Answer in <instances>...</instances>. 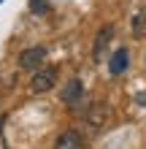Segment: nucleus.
Here are the masks:
<instances>
[{
    "mask_svg": "<svg viewBox=\"0 0 146 149\" xmlns=\"http://www.w3.org/2000/svg\"><path fill=\"white\" fill-rule=\"evenodd\" d=\"M0 149H6V138H3V117H0Z\"/></svg>",
    "mask_w": 146,
    "mask_h": 149,
    "instance_id": "10",
    "label": "nucleus"
},
{
    "mask_svg": "<svg viewBox=\"0 0 146 149\" xmlns=\"http://www.w3.org/2000/svg\"><path fill=\"white\" fill-rule=\"evenodd\" d=\"M106 122H108V106H103V103L89 106L87 117H84V125H87V133H89V136L100 133V130L106 127Z\"/></svg>",
    "mask_w": 146,
    "mask_h": 149,
    "instance_id": "2",
    "label": "nucleus"
},
{
    "mask_svg": "<svg viewBox=\"0 0 146 149\" xmlns=\"http://www.w3.org/2000/svg\"><path fill=\"white\" fill-rule=\"evenodd\" d=\"M60 98H62L65 106L76 109V106L84 100V87H81V81H79V79H71V81L65 84V90H62V95H60Z\"/></svg>",
    "mask_w": 146,
    "mask_h": 149,
    "instance_id": "5",
    "label": "nucleus"
},
{
    "mask_svg": "<svg viewBox=\"0 0 146 149\" xmlns=\"http://www.w3.org/2000/svg\"><path fill=\"white\" fill-rule=\"evenodd\" d=\"M30 11L35 16H44L49 11V0H30Z\"/></svg>",
    "mask_w": 146,
    "mask_h": 149,
    "instance_id": "9",
    "label": "nucleus"
},
{
    "mask_svg": "<svg viewBox=\"0 0 146 149\" xmlns=\"http://www.w3.org/2000/svg\"><path fill=\"white\" fill-rule=\"evenodd\" d=\"M57 84V68H51V65H41L38 71H33V81H30V90L41 95V92H49L51 87Z\"/></svg>",
    "mask_w": 146,
    "mask_h": 149,
    "instance_id": "1",
    "label": "nucleus"
},
{
    "mask_svg": "<svg viewBox=\"0 0 146 149\" xmlns=\"http://www.w3.org/2000/svg\"><path fill=\"white\" fill-rule=\"evenodd\" d=\"M114 38V27L111 24H103L95 36V46H92V60L100 63V60H106V52H108V43Z\"/></svg>",
    "mask_w": 146,
    "mask_h": 149,
    "instance_id": "3",
    "label": "nucleus"
},
{
    "mask_svg": "<svg viewBox=\"0 0 146 149\" xmlns=\"http://www.w3.org/2000/svg\"><path fill=\"white\" fill-rule=\"evenodd\" d=\"M127 65H130V54H127V49H116L114 54L108 57V71H111V76H122L127 71Z\"/></svg>",
    "mask_w": 146,
    "mask_h": 149,
    "instance_id": "7",
    "label": "nucleus"
},
{
    "mask_svg": "<svg viewBox=\"0 0 146 149\" xmlns=\"http://www.w3.org/2000/svg\"><path fill=\"white\" fill-rule=\"evenodd\" d=\"M0 3H3V0H0Z\"/></svg>",
    "mask_w": 146,
    "mask_h": 149,
    "instance_id": "11",
    "label": "nucleus"
},
{
    "mask_svg": "<svg viewBox=\"0 0 146 149\" xmlns=\"http://www.w3.org/2000/svg\"><path fill=\"white\" fill-rule=\"evenodd\" d=\"M146 33V8H138V14L133 16V36L141 38Z\"/></svg>",
    "mask_w": 146,
    "mask_h": 149,
    "instance_id": "8",
    "label": "nucleus"
},
{
    "mask_svg": "<svg viewBox=\"0 0 146 149\" xmlns=\"http://www.w3.org/2000/svg\"><path fill=\"white\" fill-rule=\"evenodd\" d=\"M84 146V136L79 130H62L54 141V149H81Z\"/></svg>",
    "mask_w": 146,
    "mask_h": 149,
    "instance_id": "6",
    "label": "nucleus"
},
{
    "mask_svg": "<svg viewBox=\"0 0 146 149\" xmlns=\"http://www.w3.org/2000/svg\"><path fill=\"white\" fill-rule=\"evenodd\" d=\"M46 60V49L44 46H33V49H24L22 57H19V68L22 71H38Z\"/></svg>",
    "mask_w": 146,
    "mask_h": 149,
    "instance_id": "4",
    "label": "nucleus"
}]
</instances>
